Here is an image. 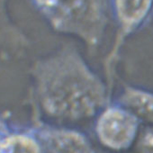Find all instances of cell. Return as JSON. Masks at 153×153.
<instances>
[{"label":"cell","mask_w":153,"mask_h":153,"mask_svg":"<svg viewBox=\"0 0 153 153\" xmlns=\"http://www.w3.org/2000/svg\"><path fill=\"white\" fill-rule=\"evenodd\" d=\"M59 30L74 33L87 40L99 36L104 25L105 0H35Z\"/></svg>","instance_id":"cell-1"},{"label":"cell","mask_w":153,"mask_h":153,"mask_svg":"<svg viewBox=\"0 0 153 153\" xmlns=\"http://www.w3.org/2000/svg\"><path fill=\"white\" fill-rule=\"evenodd\" d=\"M135 121L122 112H109L100 121L99 134L108 145L115 148L125 146L133 137Z\"/></svg>","instance_id":"cell-2"},{"label":"cell","mask_w":153,"mask_h":153,"mask_svg":"<svg viewBox=\"0 0 153 153\" xmlns=\"http://www.w3.org/2000/svg\"><path fill=\"white\" fill-rule=\"evenodd\" d=\"M152 0H114L117 16L125 29L139 24L149 12Z\"/></svg>","instance_id":"cell-3"},{"label":"cell","mask_w":153,"mask_h":153,"mask_svg":"<svg viewBox=\"0 0 153 153\" xmlns=\"http://www.w3.org/2000/svg\"><path fill=\"white\" fill-rule=\"evenodd\" d=\"M0 153H39L33 141L24 137H15L0 146Z\"/></svg>","instance_id":"cell-4"}]
</instances>
